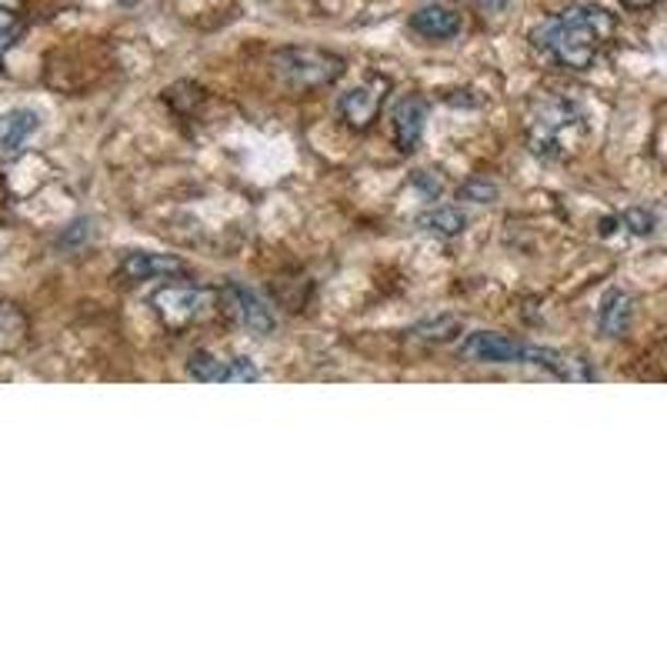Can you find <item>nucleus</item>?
Segmentation results:
<instances>
[{"mask_svg":"<svg viewBox=\"0 0 667 667\" xmlns=\"http://www.w3.org/2000/svg\"><path fill=\"white\" fill-rule=\"evenodd\" d=\"M615 17L594 4H571L551 17H545L530 31L534 50L554 57L567 71H587L615 37Z\"/></svg>","mask_w":667,"mask_h":667,"instance_id":"f257e3e1","label":"nucleus"},{"mask_svg":"<svg viewBox=\"0 0 667 667\" xmlns=\"http://www.w3.org/2000/svg\"><path fill=\"white\" fill-rule=\"evenodd\" d=\"M457 354L464 361H475V364H530V367H545L561 381H597V371L590 367V361H584L577 354L554 351V348L530 344V341H517V338H507V334H498V330H471L460 341Z\"/></svg>","mask_w":667,"mask_h":667,"instance_id":"f03ea898","label":"nucleus"},{"mask_svg":"<svg viewBox=\"0 0 667 667\" xmlns=\"http://www.w3.org/2000/svg\"><path fill=\"white\" fill-rule=\"evenodd\" d=\"M584 130V110L558 94H538L527 110V148L545 161L564 157L574 133Z\"/></svg>","mask_w":667,"mask_h":667,"instance_id":"7ed1b4c3","label":"nucleus"},{"mask_svg":"<svg viewBox=\"0 0 667 667\" xmlns=\"http://www.w3.org/2000/svg\"><path fill=\"white\" fill-rule=\"evenodd\" d=\"M344 57L324 47H278L271 54V71L291 91H320L344 74Z\"/></svg>","mask_w":667,"mask_h":667,"instance_id":"20e7f679","label":"nucleus"},{"mask_svg":"<svg viewBox=\"0 0 667 667\" xmlns=\"http://www.w3.org/2000/svg\"><path fill=\"white\" fill-rule=\"evenodd\" d=\"M218 301L224 307V314L231 320H237L244 330L257 334V338H267V334L278 330V314L274 307L267 304L254 288L241 284V281H227L221 291H218Z\"/></svg>","mask_w":667,"mask_h":667,"instance_id":"39448f33","label":"nucleus"},{"mask_svg":"<svg viewBox=\"0 0 667 667\" xmlns=\"http://www.w3.org/2000/svg\"><path fill=\"white\" fill-rule=\"evenodd\" d=\"M211 297H214L211 291L197 288V284H167V288L154 291L151 304H154V311H157L164 327L184 330V327H190L194 320H200V317L208 314Z\"/></svg>","mask_w":667,"mask_h":667,"instance_id":"423d86ee","label":"nucleus"},{"mask_svg":"<svg viewBox=\"0 0 667 667\" xmlns=\"http://www.w3.org/2000/svg\"><path fill=\"white\" fill-rule=\"evenodd\" d=\"M387 94H390V81L387 78H371V81H364V84H358V87H351V91H344L338 97V114L354 133H364L377 120Z\"/></svg>","mask_w":667,"mask_h":667,"instance_id":"0eeeda50","label":"nucleus"},{"mask_svg":"<svg viewBox=\"0 0 667 667\" xmlns=\"http://www.w3.org/2000/svg\"><path fill=\"white\" fill-rule=\"evenodd\" d=\"M187 374L200 384H254L260 371L250 358H224L214 351H194L187 361Z\"/></svg>","mask_w":667,"mask_h":667,"instance_id":"6e6552de","label":"nucleus"},{"mask_svg":"<svg viewBox=\"0 0 667 667\" xmlns=\"http://www.w3.org/2000/svg\"><path fill=\"white\" fill-rule=\"evenodd\" d=\"M424 120H428V101L411 94V97H400L390 110V130H394V144L400 154H411L421 144V133H424Z\"/></svg>","mask_w":667,"mask_h":667,"instance_id":"1a4fd4ad","label":"nucleus"},{"mask_svg":"<svg viewBox=\"0 0 667 667\" xmlns=\"http://www.w3.org/2000/svg\"><path fill=\"white\" fill-rule=\"evenodd\" d=\"M174 274H187V264L171 254L127 250L120 257V278L127 281H154V278H174Z\"/></svg>","mask_w":667,"mask_h":667,"instance_id":"9d476101","label":"nucleus"},{"mask_svg":"<svg viewBox=\"0 0 667 667\" xmlns=\"http://www.w3.org/2000/svg\"><path fill=\"white\" fill-rule=\"evenodd\" d=\"M411 31L428 40H450L460 34V14L444 4H424L411 14Z\"/></svg>","mask_w":667,"mask_h":667,"instance_id":"9b49d317","label":"nucleus"},{"mask_svg":"<svg viewBox=\"0 0 667 667\" xmlns=\"http://www.w3.org/2000/svg\"><path fill=\"white\" fill-rule=\"evenodd\" d=\"M631 317H634V297L621 288H611L605 297H600V307H597V327L605 338H621V334L631 327Z\"/></svg>","mask_w":667,"mask_h":667,"instance_id":"f8f14e48","label":"nucleus"},{"mask_svg":"<svg viewBox=\"0 0 667 667\" xmlns=\"http://www.w3.org/2000/svg\"><path fill=\"white\" fill-rule=\"evenodd\" d=\"M40 127V117L27 107H17V110H8V114H0V151H21L34 133Z\"/></svg>","mask_w":667,"mask_h":667,"instance_id":"ddd939ff","label":"nucleus"},{"mask_svg":"<svg viewBox=\"0 0 667 667\" xmlns=\"http://www.w3.org/2000/svg\"><path fill=\"white\" fill-rule=\"evenodd\" d=\"M418 227L434 234V237H457V234H464L467 218L457 208H431L418 218Z\"/></svg>","mask_w":667,"mask_h":667,"instance_id":"4468645a","label":"nucleus"},{"mask_svg":"<svg viewBox=\"0 0 667 667\" xmlns=\"http://www.w3.org/2000/svg\"><path fill=\"white\" fill-rule=\"evenodd\" d=\"M457 330H460V317L444 314L437 320H421L414 327V338H421V341H447V338H454Z\"/></svg>","mask_w":667,"mask_h":667,"instance_id":"2eb2a0df","label":"nucleus"},{"mask_svg":"<svg viewBox=\"0 0 667 667\" xmlns=\"http://www.w3.org/2000/svg\"><path fill=\"white\" fill-rule=\"evenodd\" d=\"M498 184L488 180V177H467L460 187H457V197L460 200H471V204H491V200H498Z\"/></svg>","mask_w":667,"mask_h":667,"instance_id":"dca6fc26","label":"nucleus"},{"mask_svg":"<svg viewBox=\"0 0 667 667\" xmlns=\"http://www.w3.org/2000/svg\"><path fill=\"white\" fill-rule=\"evenodd\" d=\"M618 224H621L624 231L637 234V237H647V234H654L657 218H654L651 211H644V208H631V211H624V214L618 218Z\"/></svg>","mask_w":667,"mask_h":667,"instance_id":"f3484780","label":"nucleus"},{"mask_svg":"<svg viewBox=\"0 0 667 667\" xmlns=\"http://www.w3.org/2000/svg\"><path fill=\"white\" fill-rule=\"evenodd\" d=\"M91 237V221H74L71 231L60 234V244H78V241H87Z\"/></svg>","mask_w":667,"mask_h":667,"instance_id":"a211bd4d","label":"nucleus"},{"mask_svg":"<svg viewBox=\"0 0 667 667\" xmlns=\"http://www.w3.org/2000/svg\"><path fill=\"white\" fill-rule=\"evenodd\" d=\"M471 4L478 8V11H488V14H498V11H504L511 0H471Z\"/></svg>","mask_w":667,"mask_h":667,"instance_id":"6ab92c4d","label":"nucleus"},{"mask_svg":"<svg viewBox=\"0 0 667 667\" xmlns=\"http://www.w3.org/2000/svg\"><path fill=\"white\" fill-rule=\"evenodd\" d=\"M414 184H421V187L428 190V197H437V194H441V180H428V177H424V171H418Z\"/></svg>","mask_w":667,"mask_h":667,"instance_id":"aec40b11","label":"nucleus"},{"mask_svg":"<svg viewBox=\"0 0 667 667\" xmlns=\"http://www.w3.org/2000/svg\"><path fill=\"white\" fill-rule=\"evenodd\" d=\"M657 4L660 0H621V8H628V11H651Z\"/></svg>","mask_w":667,"mask_h":667,"instance_id":"412c9836","label":"nucleus"},{"mask_svg":"<svg viewBox=\"0 0 667 667\" xmlns=\"http://www.w3.org/2000/svg\"><path fill=\"white\" fill-rule=\"evenodd\" d=\"M11 47H14V40H11V37H0V60H4V54H8Z\"/></svg>","mask_w":667,"mask_h":667,"instance_id":"4be33fe9","label":"nucleus"},{"mask_svg":"<svg viewBox=\"0 0 667 667\" xmlns=\"http://www.w3.org/2000/svg\"><path fill=\"white\" fill-rule=\"evenodd\" d=\"M120 4H124V8H130V4H138V0H120Z\"/></svg>","mask_w":667,"mask_h":667,"instance_id":"5701e85b","label":"nucleus"}]
</instances>
